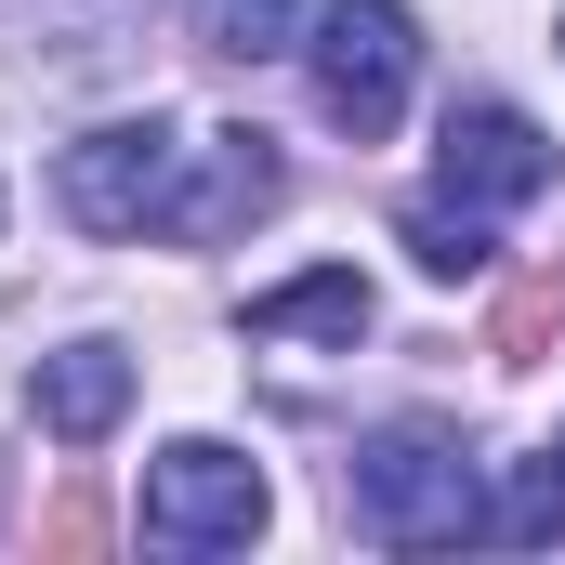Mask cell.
<instances>
[{"mask_svg": "<svg viewBox=\"0 0 565 565\" xmlns=\"http://www.w3.org/2000/svg\"><path fill=\"white\" fill-rule=\"evenodd\" d=\"M184 171H198V132H171V119H106V132H79L53 158V198H66L79 237H171Z\"/></svg>", "mask_w": 565, "mask_h": 565, "instance_id": "7a4b0ae2", "label": "cell"}, {"mask_svg": "<svg viewBox=\"0 0 565 565\" xmlns=\"http://www.w3.org/2000/svg\"><path fill=\"white\" fill-rule=\"evenodd\" d=\"M302 66H316V106H329V132L382 145L395 119H408L422 26H408V0H329V13H316V40H302Z\"/></svg>", "mask_w": 565, "mask_h": 565, "instance_id": "3957f363", "label": "cell"}, {"mask_svg": "<svg viewBox=\"0 0 565 565\" xmlns=\"http://www.w3.org/2000/svg\"><path fill=\"white\" fill-rule=\"evenodd\" d=\"M93 540H106V500L66 487V500H53V553H93Z\"/></svg>", "mask_w": 565, "mask_h": 565, "instance_id": "4fadbf2b", "label": "cell"}, {"mask_svg": "<svg viewBox=\"0 0 565 565\" xmlns=\"http://www.w3.org/2000/svg\"><path fill=\"white\" fill-rule=\"evenodd\" d=\"M250 342H369V277L355 264H316V277H289V289H250Z\"/></svg>", "mask_w": 565, "mask_h": 565, "instance_id": "ba28073f", "label": "cell"}, {"mask_svg": "<svg viewBox=\"0 0 565 565\" xmlns=\"http://www.w3.org/2000/svg\"><path fill=\"white\" fill-rule=\"evenodd\" d=\"M553 184V145H540V119H513V106H447V132H434V198L447 211H526Z\"/></svg>", "mask_w": 565, "mask_h": 565, "instance_id": "5b68a950", "label": "cell"}, {"mask_svg": "<svg viewBox=\"0 0 565 565\" xmlns=\"http://www.w3.org/2000/svg\"><path fill=\"white\" fill-rule=\"evenodd\" d=\"M487 540H565V447H553V460H526V473L487 500Z\"/></svg>", "mask_w": 565, "mask_h": 565, "instance_id": "7c38bea8", "label": "cell"}, {"mask_svg": "<svg viewBox=\"0 0 565 565\" xmlns=\"http://www.w3.org/2000/svg\"><path fill=\"white\" fill-rule=\"evenodd\" d=\"M289 198L277 145L264 132H198V171H184V211H171V237H237V224H264Z\"/></svg>", "mask_w": 565, "mask_h": 565, "instance_id": "8992f818", "label": "cell"}, {"mask_svg": "<svg viewBox=\"0 0 565 565\" xmlns=\"http://www.w3.org/2000/svg\"><path fill=\"white\" fill-rule=\"evenodd\" d=\"M264 513H277L264 460H237V447H211V434H184V447L145 460V540H158V553H250Z\"/></svg>", "mask_w": 565, "mask_h": 565, "instance_id": "277c9868", "label": "cell"}, {"mask_svg": "<svg viewBox=\"0 0 565 565\" xmlns=\"http://www.w3.org/2000/svg\"><path fill=\"white\" fill-rule=\"evenodd\" d=\"M26 408H40V434L93 447V434H119V408H132V355H119V342H66V355H40Z\"/></svg>", "mask_w": 565, "mask_h": 565, "instance_id": "52a82bcc", "label": "cell"}, {"mask_svg": "<svg viewBox=\"0 0 565 565\" xmlns=\"http://www.w3.org/2000/svg\"><path fill=\"white\" fill-rule=\"evenodd\" d=\"M408 264H422V277H487V211H447V198H434V211H408Z\"/></svg>", "mask_w": 565, "mask_h": 565, "instance_id": "8fae6325", "label": "cell"}, {"mask_svg": "<svg viewBox=\"0 0 565 565\" xmlns=\"http://www.w3.org/2000/svg\"><path fill=\"white\" fill-rule=\"evenodd\" d=\"M342 513H355L382 553H460V540H487V487H473L460 434H434V422L369 434V447L342 460Z\"/></svg>", "mask_w": 565, "mask_h": 565, "instance_id": "6da1fadb", "label": "cell"}, {"mask_svg": "<svg viewBox=\"0 0 565 565\" xmlns=\"http://www.w3.org/2000/svg\"><path fill=\"white\" fill-rule=\"evenodd\" d=\"M553 329H565V264H540V277H513V289H500V316H487V355H500V369H526Z\"/></svg>", "mask_w": 565, "mask_h": 565, "instance_id": "9c48e42d", "label": "cell"}, {"mask_svg": "<svg viewBox=\"0 0 565 565\" xmlns=\"http://www.w3.org/2000/svg\"><path fill=\"white\" fill-rule=\"evenodd\" d=\"M198 53H224V66L289 53V0H198Z\"/></svg>", "mask_w": 565, "mask_h": 565, "instance_id": "30bf717a", "label": "cell"}]
</instances>
